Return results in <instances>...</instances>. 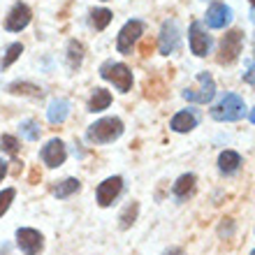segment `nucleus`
I'll return each instance as SVG.
<instances>
[{
  "label": "nucleus",
  "mask_w": 255,
  "mask_h": 255,
  "mask_svg": "<svg viewBox=\"0 0 255 255\" xmlns=\"http://www.w3.org/2000/svg\"><path fill=\"white\" fill-rule=\"evenodd\" d=\"M162 255H183V251L181 249H167Z\"/></svg>",
  "instance_id": "obj_30"
},
{
  "label": "nucleus",
  "mask_w": 255,
  "mask_h": 255,
  "mask_svg": "<svg viewBox=\"0 0 255 255\" xmlns=\"http://www.w3.org/2000/svg\"><path fill=\"white\" fill-rule=\"evenodd\" d=\"M100 77L102 79H107V81H112L121 93H128V91L132 88V72H130V67L123 65V63L107 61L100 67Z\"/></svg>",
  "instance_id": "obj_3"
},
{
  "label": "nucleus",
  "mask_w": 255,
  "mask_h": 255,
  "mask_svg": "<svg viewBox=\"0 0 255 255\" xmlns=\"http://www.w3.org/2000/svg\"><path fill=\"white\" fill-rule=\"evenodd\" d=\"M40 158L47 167H61L63 162H65V158H67V148L61 139H56L54 137V139L47 141V146H42Z\"/></svg>",
  "instance_id": "obj_13"
},
{
  "label": "nucleus",
  "mask_w": 255,
  "mask_h": 255,
  "mask_svg": "<svg viewBox=\"0 0 255 255\" xmlns=\"http://www.w3.org/2000/svg\"><path fill=\"white\" fill-rule=\"evenodd\" d=\"M137 214H139V204H137V202H130L121 211V216H119V228L121 230L132 228V223L137 221Z\"/></svg>",
  "instance_id": "obj_21"
},
{
  "label": "nucleus",
  "mask_w": 255,
  "mask_h": 255,
  "mask_svg": "<svg viewBox=\"0 0 255 255\" xmlns=\"http://www.w3.org/2000/svg\"><path fill=\"white\" fill-rule=\"evenodd\" d=\"M0 148H2L5 153H9L12 158H16V153H19V139H16L14 134H2V137H0Z\"/></svg>",
  "instance_id": "obj_26"
},
{
  "label": "nucleus",
  "mask_w": 255,
  "mask_h": 255,
  "mask_svg": "<svg viewBox=\"0 0 255 255\" xmlns=\"http://www.w3.org/2000/svg\"><path fill=\"white\" fill-rule=\"evenodd\" d=\"M7 91L12 95H30V98H42V88L35 84H26V81H14L7 86Z\"/></svg>",
  "instance_id": "obj_19"
},
{
  "label": "nucleus",
  "mask_w": 255,
  "mask_h": 255,
  "mask_svg": "<svg viewBox=\"0 0 255 255\" xmlns=\"http://www.w3.org/2000/svg\"><path fill=\"white\" fill-rule=\"evenodd\" d=\"M242 49H244V33L239 30V28L225 33L223 35V40H221L218 63H221V65H232V63L242 56Z\"/></svg>",
  "instance_id": "obj_4"
},
{
  "label": "nucleus",
  "mask_w": 255,
  "mask_h": 255,
  "mask_svg": "<svg viewBox=\"0 0 255 255\" xmlns=\"http://www.w3.org/2000/svg\"><path fill=\"white\" fill-rule=\"evenodd\" d=\"M5 174H7V162L2 160V158H0V181L5 179Z\"/></svg>",
  "instance_id": "obj_29"
},
{
  "label": "nucleus",
  "mask_w": 255,
  "mask_h": 255,
  "mask_svg": "<svg viewBox=\"0 0 255 255\" xmlns=\"http://www.w3.org/2000/svg\"><path fill=\"white\" fill-rule=\"evenodd\" d=\"M30 19H33L30 7L23 5V2H16V5L9 9V14L5 16V30H9V33H21V30L30 23Z\"/></svg>",
  "instance_id": "obj_11"
},
{
  "label": "nucleus",
  "mask_w": 255,
  "mask_h": 255,
  "mask_svg": "<svg viewBox=\"0 0 255 255\" xmlns=\"http://www.w3.org/2000/svg\"><path fill=\"white\" fill-rule=\"evenodd\" d=\"M112 105V93L105 91V88H95V93L91 95V100H88V112H105V109Z\"/></svg>",
  "instance_id": "obj_18"
},
{
  "label": "nucleus",
  "mask_w": 255,
  "mask_h": 255,
  "mask_svg": "<svg viewBox=\"0 0 255 255\" xmlns=\"http://www.w3.org/2000/svg\"><path fill=\"white\" fill-rule=\"evenodd\" d=\"M158 47H160L162 56H169L179 51V47H181V28H179V21L176 19H167L162 23Z\"/></svg>",
  "instance_id": "obj_6"
},
{
  "label": "nucleus",
  "mask_w": 255,
  "mask_h": 255,
  "mask_svg": "<svg viewBox=\"0 0 255 255\" xmlns=\"http://www.w3.org/2000/svg\"><path fill=\"white\" fill-rule=\"evenodd\" d=\"M121 190H123V179L121 176H109V179H105V181L98 186V190H95L98 204H100V207L114 204V200L121 195Z\"/></svg>",
  "instance_id": "obj_12"
},
{
  "label": "nucleus",
  "mask_w": 255,
  "mask_h": 255,
  "mask_svg": "<svg viewBox=\"0 0 255 255\" xmlns=\"http://www.w3.org/2000/svg\"><path fill=\"white\" fill-rule=\"evenodd\" d=\"M207 26L211 28V30H223V28H228L230 23H232V7H228L225 2H221V0H214L211 5H209L207 9Z\"/></svg>",
  "instance_id": "obj_10"
},
{
  "label": "nucleus",
  "mask_w": 255,
  "mask_h": 255,
  "mask_svg": "<svg viewBox=\"0 0 255 255\" xmlns=\"http://www.w3.org/2000/svg\"><path fill=\"white\" fill-rule=\"evenodd\" d=\"M195 183H197V176L195 174H183L176 179L174 188H172V193H174L176 200H186L190 193L195 190Z\"/></svg>",
  "instance_id": "obj_17"
},
{
  "label": "nucleus",
  "mask_w": 255,
  "mask_h": 255,
  "mask_svg": "<svg viewBox=\"0 0 255 255\" xmlns=\"http://www.w3.org/2000/svg\"><path fill=\"white\" fill-rule=\"evenodd\" d=\"M16 246L26 255H40L44 249V237L33 228H19L16 230Z\"/></svg>",
  "instance_id": "obj_8"
},
{
  "label": "nucleus",
  "mask_w": 255,
  "mask_h": 255,
  "mask_svg": "<svg viewBox=\"0 0 255 255\" xmlns=\"http://www.w3.org/2000/svg\"><path fill=\"white\" fill-rule=\"evenodd\" d=\"M67 61H70L72 70H77V67L81 65V61H84V47H81V42L72 40L67 44Z\"/></svg>",
  "instance_id": "obj_23"
},
{
  "label": "nucleus",
  "mask_w": 255,
  "mask_h": 255,
  "mask_svg": "<svg viewBox=\"0 0 255 255\" xmlns=\"http://www.w3.org/2000/svg\"><path fill=\"white\" fill-rule=\"evenodd\" d=\"M251 255H255V251H251Z\"/></svg>",
  "instance_id": "obj_33"
},
{
  "label": "nucleus",
  "mask_w": 255,
  "mask_h": 255,
  "mask_svg": "<svg viewBox=\"0 0 255 255\" xmlns=\"http://www.w3.org/2000/svg\"><path fill=\"white\" fill-rule=\"evenodd\" d=\"M67 116H70V102L65 98H54V100L49 102V109H47V119L49 123H54V126H61L65 121Z\"/></svg>",
  "instance_id": "obj_15"
},
{
  "label": "nucleus",
  "mask_w": 255,
  "mask_h": 255,
  "mask_svg": "<svg viewBox=\"0 0 255 255\" xmlns=\"http://www.w3.org/2000/svg\"><path fill=\"white\" fill-rule=\"evenodd\" d=\"M21 54H23V44L21 42H14V44H9L5 51V56L0 58V67H9L14 61H19Z\"/></svg>",
  "instance_id": "obj_24"
},
{
  "label": "nucleus",
  "mask_w": 255,
  "mask_h": 255,
  "mask_svg": "<svg viewBox=\"0 0 255 255\" xmlns=\"http://www.w3.org/2000/svg\"><path fill=\"white\" fill-rule=\"evenodd\" d=\"M123 121L116 119V116H107V119H100L95 121L93 126H88L86 130V139L91 144H112L123 134Z\"/></svg>",
  "instance_id": "obj_1"
},
{
  "label": "nucleus",
  "mask_w": 255,
  "mask_h": 255,
  "mask_svg": "<svg viewBox=\"0 0 255 255\" xmlns=\"http://www.w3.org/2000/svg\"><path fill=\"white\" fill-rule=\"evenodd\" d=\"M188 42H190V51H193L195 56H200V58H204V56L211 51V35L207 33V28L202 26L200 21H193V23H190Z\"/></svg>",
  "instance_id": "obj_9"
},
{
  "label": "nucleus",
  "mask_w": 255,
  "mask_h": 255,
  "mask_svg": "<svg viewBox=\"0 0 255 255\" xmlns=\"http://www.w3.org/2000/svg\"><path fill=\"white\" fill-rule=\"evenodd\" d=\"M239 167H242V155L237 153V151H223L218 155V169H221V174L232 176L239 172Z\"/></svg>",
  "instance_id": "obj_16"
},
{
  "label": "nucleus",
  "mask_w": 255,
  "mask_h": 255,
  "mask_svg": "<svg viewBox=\"0 0 255 255\" xmlns=\"http://www.w3.org/2000/svg\"><path fill=\"white\" fill-rule=\"evenodd\" d=\"M251 5H253V7H255V0H251Z\"/></svg>",
  "instance_id": "obj_32"
},
{
  "label": "nucleus",
  "mask_w": 255,
  "mask_h": 255,
  "mask_svg": "<svg viewBox=\"0 0 255 255\" xmlns=\"http://www.w3.org/2000/svg\"><path fill=\"white\" fill-rule=\"evenodd\" d=\"M169 128L174 130V132H190L197 128V114H195V109H183L179 114L172 116V121H169Z\"/></svg>",
  "instance_id": "obj_14"
},
{
  "label": "nucleus",
  "mask_w": 255,
  "mask_h": 255,
  "mask_svg": "<svg viewBox=\"0 0 255 255\" xmlns=\"http://www.w3.org/2000/svg\"><path fill=\"white\" fill-rule=\"evenodd\" d=\"M197 88H186L183 91V98L188 102H195V105H207V102L214 100L216 95V81L209 72H200L197 74Z\"/></svg>",
  "instance_id": "obj_5"
},
{
  "label": "nucleus",
  "mask_w": 255,
  "mask_h": 255,
  "mask_svg": "<svg viewBox=\"0 0 255 255\" xmlns=\"http://www.w3.org/2000/svg\"><path fill=\"white\" fill-rule=\"evenodd\" d=\"M249 119H251V123L255 126V109H251V114H249Z\"/></svg>",
  "instance_id": "obj_31"
},
{
  "label": "nucleus",
  "mask_w": 255,
  "mask_h": 255,
  "mask_svg": "<svg viewBox=\"0 0 255 255\" xmlns=\"http://www.w3.org/2000/svg\"><path fill=\"white\" fill-rule=\"evenodd\" d=\"M81 190V181L79 179H65V181H61L58 186L54 188V195L58 197V200H65V197H70V195H74V193H79Z\"/></svg>",
  "instance_id": "obj_20"
},
{
  "label": "nucleus",
  "mask_w": 255,
  "mask_h": 255,
  "mask_svg": "<svg viewBox=\"0 0 255 255\" xmlns=\"http://www.w3.org/2000/svg\"><path fill=\"white\" fill-rule=\"evenodd\" d=\"M244 114H246V102L237 93H225L223 100L211 109V119L221 123H235L239 119H244Z\"/></svg>",
  "instance_id": "obj_2"
},
{
  "label": "nucleus",
  "mask_w": 255,
  "mask_h": 255,
  "mask_svg": "<svg viewBox=\"0 0 255 255\" xmlns=\"http://www.w3.org/2000/svg\"><path fill=\"white\" fill-rule=\"evenodd\" d=\"M14 195H16V190H14V188L0 190V216H2L7 209H9V204L14 202Z\"/></svg>",
  "instance_id": "obj_27"
},
{
  "label": "nucleus",
  "mask_w": 255,
  "mask_h": 255,
  "mask_svg": "<svg viewBox=\"0 0 255 255\" xmlns=\"http://www.w3.org/2000/svg\"><path fill=\"white\" fill-rule=\"evenodd\" d=\"M144 21L139 19H132L128 21L126 26L121 28V33H119V37H116V49H119V54H130L134 49V44L139 42V37L144 35Z\"/></svg>",
  "instance_id": "obj_7"
},
{
  "label": "nucleus",
  "mask_w": 255,
  "mask_h": 255,
  "mask_svg": "<svg viewBox=\"0 0 255 255\" xmlns=\"http://www.w3.org/2000/svg\"><path fill=\"white\" fill-rule=\"evenodd\" d=\"M253 63H255V61H253Z\"/></svg>",
  "instance_id": "obj_34"
},
{
  "label": "nucleus",
  "mask_w": 255,
  "mask_h": 255,
  "mask_svg": "<svg viewBox=\"0 0 255 255\" xmlns=\"http://www.w3.org/2000/svg\"><path fill=\"white\" fill-rule=\"evenodd\" d=\"M21 134H23L28 141H37V139H40V134H42L40 123H35V121H23V123H21Z\"/></svg>",
  "instance_id": "obj_25"
},
{
  "label": "nucleus",
  "mask_w": 255,
  "mask_h": 255,
  "mask_svg": "<svg viewBox=\"0 0 255 255\" xmlns=\"http://www.w3.org/2000/svg\"><path fill=\"white\" fill-rule=\"evenodd\" d=\"M114 14L105 9V7H98V9H91V23H93L95 30H105L109 26V21H112Z\"/></svg>",
  "instance_id": "obj_22"
},
{
  "label": "nucleus",
  "mask_w": 255,
  "mask_h": 255,
  "mask_svg": "<svg viewBox=\"0 0 255 255\" xmlns=\"http://www.w3.org/2000/svg\"><path fill=\"white\" fill-rule=\"evenodd\" d=\"M244 81H249V84H255V63L249 61V70L244 72Z\"/></svg>",
  "instance_id": "obj_28"
}]
</instances>
